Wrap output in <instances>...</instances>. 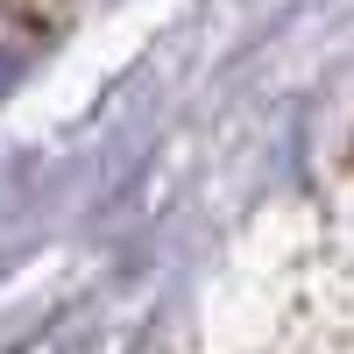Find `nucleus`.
Instances as JSON below:
<instances>
[{
	"mask_svg": "<svg viewBox=\"0 0 354 354\" xmlns=\"http://www.w3.org/2000/svg\"><path fill=\"white\" fill-rule=\"evenodd\" d=\"M36 50H43V21L21 15V8H0V100L21 85V71L36 64Z\"/></svg>",
	"mask_w": 354,
	"mask_h": 354,
	"instance_id": "1",
	"label": "nucleus"
}]
</instances>
